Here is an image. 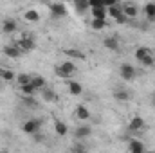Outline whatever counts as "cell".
Here are the masks:
<instances>
[{
    "label": "cell",
    "mask_w": 155,
    "mask_h": 153,
    "mask_svg": "<svg viewBox=\"0 0 155 153\" xmlns=\"http://www.w3.org/2000/svg\"><path fill=\"white\" fill-rule=\"evenodd\" d=\"M76 74V65L72 61H63L61 65L56 67V76L61 77V79H67V77L74 76Z\"/></svg>",
    "instance_id": "6da1fadb"
},
{
    "label": "cell",
    "mask_w": 155,
    "mask_h": 153,
    "mask_svg": "<svg viewBox=\"0 0 155 153\" xmlns=\"http://www.w3.org/2000/svg\"><path fill=\"white\" fill-rule=\"evenodd\" d=\"M41 119L38 117H33V119H27L24 124H22V132L24 133H27V135H33V133H36V132H41Z\"/></svg>",
    "instance_id": "7a4b0ae2"
},
{
    "label": "cell",
    "mask_w": 155,
    "mask_h": 153,
    "mask_svg": "<svg viewBox=\"0 0 155 153\" xmlns=\"http://www.w3.org/2000/svg\"><path fill=\"white\" fill-rule=\"evenodd\" d=\"M49 11H51V16H52L54 20L65 18V16L69 15V9H67V5H65V4H61V2H52V4L49 5Z\"/></svg>",
    "instance_id": "3957f363"
},
{
    "label": "cell",
    "mask_w": 155,
    "mask_h": 153,
    "mask_svg": "<svg viewBox=\"0 0 155 153\" xmlns=\"http://www.w3.org/2000/svg\"><path fill=\"white\" fill-rule=\"evenodd\" d=\"M107 15H108L110 18H114L117 24H124V22L128 20V18L124 16V13H123V5H121V4H117V2L107 9Z\"/></svg>",
    "instance_id": "277c9868"
},
{
    "label": "cell",
    "mask_w": 155,
    "mask_h": 153,
    "mask_svg": "<svg viewBox=\"0 0 155 153\" xmlns=\"http://www.w3.org/2000/svg\"><path fill=\"white\" fill-rule=\"evenodd\" d=\"M15 45L20 49V52H31V50H35V49H36L35 38H31V36H22V38L15 43Z\"/></svg>",
    "instance_id": "5b68a950"
},
{
    "label": "cell",
    "mask_w": 155,
    "mask_h": 153,
    "mask_svg": "<svg viewBox=\"0 0 155 153\" xmlns=\"http://www.w3.org/2000/svg\"><path fill=\"white\" fill-rule=\"evenodd\" d=\"M119 74L124 81H134L135 79V67L130 65V63H123L119 67Z\"/></svg>",
    "instance_id": "8992f818"
},
{
    "label": "cell",
    "mask_w": 155,
    "mask_h": 153,
    "mask_svg": "<svg viewBox=\"0 0 155 153\" xmlns=\"http://www.w3.org/2000/svg\"><path fill=\"white\" fill-rule=\"evenodd\" d=\"M2 52L7 56V58H13V60H16V58H20V49L15 45V43H11V45H4L2 47Z\"/></svg>",
    "instance_id": "52a82bcc"
},
{
    "label": "cell",
    "mask_w": 155,
    "mask_h": 153,
    "mask_svg": "<svg viewBox=\"0 0 155 153\" xmlns=\"http://www.w3.org/2000/svg\"><path fill=\"white\" fill-rule=\"evenodd\" d=\"M16 29H18V24H16L15 18H5V20L2 22V31H4L5 34H11V33H15Z\"/></svg>",
    "instance_id": "ba28073f"
},
{
    "label": "cell",
    "mask_w": 155,
    "mask_h": 153,
    "mask_svg": "<svg viewBox=\"0 0 155 153\" xmlns=\"http://www.w3.org/2000/svg\"><path fill=\"white\" fill-rule=\"evenodd\" d=\"M143 128H144V119L141 115H134L132 121H130V124H128V130L130 132H139Z\"/></svg>",
    "instance_id": "9c48e42d"
},
{
    "label": "cell",
    "mask_w": 155,
    "mask_h": 153,
    "mask_svg": "<svg viewBox=\"0 0 155 153\" xmlns=\"http://www.w3.org/2000/svg\"><path fill=\"white\" fill-rule=\"evenodd\" d=\"M123 13L126 18H135L139 15V7L135 4H123Z\"/></svg>",
    "instance_id": "30bf717a"
},
{
    "label": "cell",
    "mask_w": 155,
    "mask_h": 153,
    "mask_svg": "<svg viewBox=\"0 0 155 153\" xmlns=\"http://www.w3.org/2000/svg\"><path fill=\"white\" fill-rule=\"evenodd\" d=\"M54 132H56V135H60V137H65V135L69 133V126H67L63 121L56 119V121H54Z\"/></svg>",
    "instance_id": "8fae6325"
},
{
    "label": "cell",
    "mask_w": 155,
    "mask_h": 153,
    "mask_svg": "<svg viewBox=\"0 0 155 153\" xmlns=\"http://www.w3.org/2000/svg\"><path fill=\"white\" fill-rule=\"evenodd\" d=\"M103 45H105V49H108V50H119V40L116 36H107V38L103 40Z\"/></svg>",
    "instance_id": "7c38bea8"
},
{
    "label": "cell",
    "mask_w": 155,
    "mask_h": 153,
    "mask_svg": "<svg viewBox=\"0 0 155 153\" xmlns=\"http://www.w3.org/2000/svg\"><path fill=\"white\" fill-rule=\"evenodd\" d=\"M114 99L119 103H126V101H130V92L124 88H117V90H114Z\"/></svg>",
    "instance_id": "4fadbf2b"
},
{
    "label": "cell",
    "mask_w": 155,
    "mask_h": 153,
    "mask_svg": "<svg viewBox=\"0 0 155 153\" xmlns=\"http://www.w3.org/2000/svg\"><path fill=\"white\" fill-rule=\"evenodd\" d=\"M90 110L85 106V105H78L76 106V117L78 119H81V121H88L90 119Z\"/></svg>",
    "instance_id": "5bb4252c"
},
{
    "label": "cell",
    "mask_w": 155,
    "mask_h": 153,
    "mask_svg": "<svg viewBox=\"0 0 155 153\" xmlns=\"http://www.w3.org/2000/svg\"><path fill=\"white\" fill-rule=\"evenodd\" d=\"M69 92H71V96H81L83 94V85L79 83V81H69Z\"/></svg>",
    "instance_id": "9a60e30c"
},
{
    "label": "cell",
    "mask_w": 155,
    "mask_h": 153,
    "mask_svg": "<svg viewBox=\"0 0 155 153\" xmlns=\"http://www.w3.org/2000/svg\"><path fill=\"white\" fill-rule=\"evenodd\" d=\"M74 135H76V139H87V137H90L92 135V128L90 126H79L76 132H74Z\"/></svg>",
    "instance_id": "2e32d148"
},
{
    "label": "cell",
    "mask_w": 155,
    "mask_h": 153,
    "mask_svg": "<svg viewBox=\"0 0 155 153\" xmlns=\"http://www.w3.org/2000/svg\"><path fill=\"white\" fill-rule=\"evenodd\" d=\"M92 11V20H107L108 15H107V7H96V9H90Z\"/></svg>",
    "instance_id": "e0dca14e"
},
{
    "label": "cell",
    "mask_w": 155,
    "mask_h": 153,
    "mask_svg": "<svg viewBox=\"0 0 155 153\" xmlns=\"http://www.w3.org/2000/svg\"><path fill=\"white\" fill-rule=\"evenodd\" d=\"M0 79H2V81H5V83H9V81H13V79H16V76H15V72H13L11 69H5V67H0Z\"/></svg>",
    "instance_id": "ac0fdd59"
},
{
    "label": "cell",
    "mask_w": 155,
    "mask_h": 153,
    "mask_svg": "<svg viewBox=\"0 0 155 153\" xmlns=\"http://www.w3.org/2000/svg\"><path fill=\"white\" fill-rule=\"evenodd\" d=\"M41 97H43L45 101H49V103H56L58 94H56L52 88H43V90H41Z\"/></svg>",
    "instance_id": "d6986e66"
},
{
    "label": "cell",
    "mask_w": 155,
    "mask_h": 153,
    "mask_svg": "<svg viewBox=\"0 0 155 153\" xmlns=\"http://www.w3.org/2000/svg\"><path fill=\"white\" fill-rule=\"evenodd\" d=\"M128 151L130 153H144V144L141 141H130V146H128Z\"/></svg>",
    "instance_id": "ffe728a7"
},
{
    "label": "cell",
    "mask_w": 155,
    "mask_h": 153,
    "mask_svg": "<svg viewBox=\"0 0 155 153\" xmlns=\"http://www.w3.org/2000/svg\"><path fill=\"white\" fill-rule=\"evenodd\" d=\"M144 15L148 22H155V2H150L144 5Z\"/></svg>",
    "instance_id": "44dd1931"
},
{
    "label": "cell",
    "mask_w": 155,
    "mask_h": 153,
    "mask_svg": "<svg viewBox=\"0 0 155 153\" xmlns=\"http://www.w3.org/2000/svg\"><path fill=\"white\" fill-rule=\"evenodd\" d=\"M150 54H152V50H150L148 47H139V49H135V60H137L139 63H141L146 56H150Z\"/></svg>",
    "instance_id": "7402d4cb"
},
{
    "label": "cell",
    "mask_w": 155,
    "mask_h": 153,
    "mask_svg": "<svg viewBox=\"0 0 155 153\" xmlns=\"http://www.w3.org/2000/svg\"><path fill=\"white\" fill-rule=\"evenodd\" d=\"M31 83H33V86H35L36 90H43V88H47L45 77H41V76H33V79H31Z\"/></svg>",
    "instance_id": "603a6c76"
},
{
    "label": "cell",
    "mask_w": 155,
    "mask_h": 153,
    "mask_svg": "<svg viewBox=\"0 0 155 153\" xmlns=\"http://www.w3.org/2000/svg\"><path fill=\"white\" fill-rule=\"evenodd\" d=\"M24 18L27 20V22H38L40 20V13L36 9H27L25 13H24Z\"/></svg>",
    "instance_id": "cb8c5ba5"
},
{
    "label": "cell",
    "mask_w": 155,
    "mask_h": 153,
    "mask_svg": "<svg viewBox=\"0 0 155 153\" xmlns=\"http://www.w3.org/2000/svg\"><path fill=\"white\" fill-rule=\"evenodd\" d=\"M90 27L94 31H103L108 27V24H107V20H90Z\"/></svg>",
    "instance_id": "d4e9b609"
},
{
    "label": "cell",
    "mask_w": 155,
    "mask_h": 153,
    "mask_svg": "<svg viewBox=\"0 0 155 153\" xmlns=\"http://www.w3.org/2000/svg\"><path fill=\"white\" fill-rule=\"evenodd\" d=\"M20 88V92L24 94V96H35V92H36V88L33 86V83H29V85H22V86H18Z\"/></svg>",
    "instance_id": "484cf974"
},
{
    "label": "cell",
    "mask_w": 155,
    "mask_h": 153,
    "mask_svg": "<svg viewBox=\"0 0 155 153\" xmlns=\"http://www.w3.org/2000/svg\"><path fill=\"white\" fill-rule=\"evenodd\" d=\"M74 7H76V11L79 15H83V13H87L90 7H88V2H85V0H78L76 4H74Z\"/></svg>",
    "instance_id": "4316f807"
},
{
    "label": "cell",
    "mask_w": 155,
    "mask_h": 153,
    "mask_svg": "<svg viewBox=\"0 0 155 153\" xmlns=\"http://www.w3.org/2000/svg\"><path fill=\"white\" fill-rule=\"evenodd\" d=\"M31 79H33V76H29V74H20V76H16L18 86H22V85H29V83H31Z\"/></svg>",
    "instance_id": "83f0119b"
},
{
    "label": "cell",
    "mask_w": 155,
    "mask_h": 153,
    "mask_svg": "<svg viewBox=\"0 0 155 153\" xmlns=\"http://www.w3.org/2000/svg\"><path fill=\"white\" fill-rule=\"evenodd\" d=\"M141 65L143 67H146V69H152L155 65V58H153V54H150V56H146L143 61H141Z\"/></svg>",
    "instance_id": "f1b7e54d"
},
{
    "label": "cell",
    "mask_w": 155,
    "mask_h": 153,
    "mask_svg": "<svg viewBox=\"0 0 155 153\" xmlns=\"http://www.w3.org/2000/svg\"><path fill=\"white\" fill-rule=\"evenodd\" d=\"M31 137H33V141H35V144H40V142H43V141H45V135H43L41 132H36V133H33Z\"/></svg>",
    "instance_id": "f546056e"
},
{
    "label": "cell",
    "mask_w": 155,
    "mask_h": 153,
    "mask_svg": "<svg viewBox=\"0 0 155 153\" xmlns=\"http://www.w3.org/2000/svg\"><path fill=\"white\" fill-rule=\"evenodd\" d=\"M65 54L74 56V58H78V60H87V58H85V54H83V52H79V50H65Z\"/></svg>",
    "instance_id": "4dcf8cb0"
},
{
    "label": "cell",
    "mask_w": 155,
    "mask_h": 153,
    "mask_svg": "<svg viewBox=\"0 0 155 153\" xmlns=\"http://www.w3.org/2000/svg\"><path fill=\"white\" fill-rule=\"evenodd\" d=\"M22 101H24V105H27V106H36L35 97H31V96H24V97H22Z\"/></svg>",
    "instance_id": "1f68e13d"
},
{
    "label": "cell",
    "mask_w": 155,
    "mask_h": 153,
    "mask_svg": "<svg viewBox=\"0 0 155 153\" xmlns=\"http://www.w3.org/2000/svg\"><path fill=\"white\" fill-rule=\"evenodd\" d=\"M71 153H87V148H85L83 144H74L72 150H71Z\"/></svg>",
    "instance_id": "d6a6232c"
},
{
    "label": "cell",
    "mask_w": 155,
    "mask_h": 153,
    "mask_svg": "<svg viewBox=\"0 0 155 153\" xmlns=\"http://www.w3.org/2000/svg\"><path fill=\"white\" fill-rule=\"evenodd\" d=\"M152 105H153V106H155V92H153V94H152Z\"/></svg>",
    "instance_id": "836d02e7"
},
{
    "label": "cell",
    "mask_w": 155,
    "mask_h": 153,
    "mask_svg": "<svg viewBox=\"0 0 155 153\" xmlns=\"http://www.w3.org/2000/svg\"><path fill=\"white\" fill-rule=\"evenodd\" d=\"M0 153H9V151H0Z\"/></svg>",
    "instance_id": "e575fe53"
},
{
    "label": "cell",
    "mask_w": 155,
    "mask_h": 153,
    "mask_svg": "<svg viewBox=\"0 0 155 153\" xmlns=\"http://www.w3.org/2000/svg\"><path fill=\"white\" fill-rule=\"evenodd\" d=\"M144 153H152V151H144Z\"/></svg>",
    "instance_id": "d590c367"
},
{
    "label": "cell",
    "mask_w": 155,
    "mask_h": 153,
    "mask_svg": "<svg viewBox=\"0 0 155 153\" xmlns=\"http://www.w3.org/2000/svg\"><path fill=\"white\" fill-rule=\"evenodd\" d=\"M152 153H155V151H152Z\"/></svg>",
    "instance_id": "8d00e7d4"
},
{
    "label": "cell",
    "mask_w": 155,
    "mask_h": 153,
    "mask_svg": "<svg viewBox=\"0 0 155 153\" xmlns=\"http://www.w3.org/2000/svg\"><path fill=\"white\" fill-rule=\"evenodd\" d=\"M153 58H155V56H153Z\"/></svg>",
    "instance_id": "74e56055"
}]
</instances>
